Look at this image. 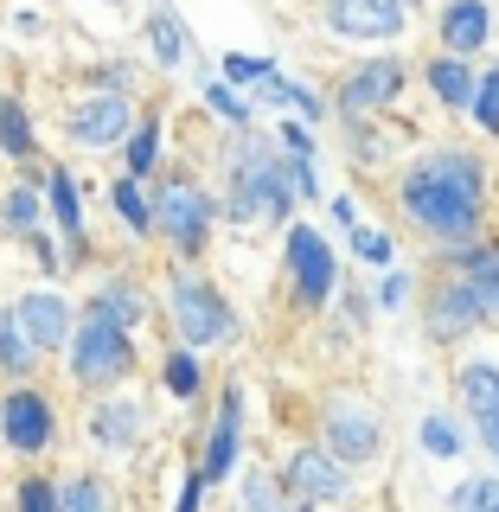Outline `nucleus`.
Here are the masks:
<instances>
[{
    "mask_svg": "<svg viewBox=\"0 0 499 512\" xmlns=\"http://www.w3.org/2000/svg\"><path fill=\"white\" fill-rule=\"evenodd\" d=\"M378 301H384V308H404V301H410V276H384Z\"/></svg>",
    "mask_w": 499,
    "mask_h": 512,
    "instance_id": "nucleus-42",
    "label": "nucleus"
},
{
    "mask_svg": "<svg viewBox=\"0 0 499 512\" xmlns=\"http://www.w3.org/2000/svg\"><path fill=\"white\" fill-rule=\"evenodd\" d=\"M468 282H474V295H480V314L499 320V250L480 244V256L468 263Z\"/></svg>",
    "mask_w": 499,
    "mask_h": 512,
    "instance_id": "nucleus-29",
    "label": "nucleus"
},
{
    "mask_svg": "<svg viewBox=\"0 0 499 512\" xmlns=\"http://www.w3.org/2000/svg\"><path fill=\"white\" fill-rule=\"evenodd\" d=\"M154 231L167 237L180 256H199L205 250V231H212V192L186 173H167L154 192Z\"/></svg>",
    "mask_w": 499,
    "mask_h": 512,
    "instance_id": "nucleus-4",
    "label": "nucleus"
},
{
    "mask_svg": "<svg viewBox=\"0 0 499 512\" xmlns=\"http://www.w3.org/2000/svg\"><path fill=\"white\" fill-rule=\"evenodd\" d=\"M58 506L64 512H103L109 506V487H103V480H90V474H77V480H64V487H58Z\"/></svg>",
    "mask_w": 499,
    "mask_h": 512,
    "instance_id": "nucleus-32",
    "label": "nucleus"
},
{
    "mask_svg": "<svg viewBox=\"0 0 499 512\" xmlns=\"http://www.w3.org/2000/svg\"><path fill=\"white\" fill-rule=\"evenodd\" d=\"M0 224H7V231L13 237H32V231H39V186H13L7 192V205H0Z\"/></svg>",
    "mask_w": 499,
    "mask_h": 512,
    "instance_id": "nucleus-28",
    "label": "nucleus"
},
{
    "mask_svg": "<svg viewBox=\"0 0 499 512\" xmlns=\"http://www.w3.org/2000/svg\"><path fill=\"white\" fill-rule=\"evenodd\" d=\"M410 26V0H327V32L340 39H397Z\"/></svg>",
    "mask_w": 499,
    "mask_h": 512,
    "instance_id": "nucleus-12",
    "label": "nucleus"
},
{
    "mask_svg": "<svg viewBox=\"0 0 499 512\" xmlns=\"http://www.w3.org/2000/svg\"><path fill=\"white\" fill-rule=\"evenodd\" d=\"M423 448H429L436 461H461V448H468V436H461V423H455V416L429 410V416H423Z\"/></svg>",
    "mask_w": 499,
    "mask_h": 512,
    "instance_id": "nucleus-26",
    "label": "nucleus"
},
{
    "mask_svg": "<svg viewBox=\"0 0 499 512\" xmlns=\"http://www.w3.org/2000/svg\"><path fill=\"white\" fill-rule=\"evenodd\" d=\"M199 384H205L199 346H186V340H180V352L167 359V391H173V397H199Z\"/></svg>",
    "mask_w": 499,
    "mask_h": 512,
    "instance_id": "nucleus-30",
    "label": "nucleus"
},
{
    "mask_svg": "<svg viewBox=\"0 0 499 512\" xmlns=\"http://www.w3.org/2000/svg\"><path fill=\"white\" fill-rule=\"evenodd\" d=\"M205 103H212L231 128H250V109H256V103H237V90H231V84H212V90H205Z\"/></svg>",
    "mask_w": 499,
    "mask_h": 512,
    "instance_id": "nucleus-35",
    "label": "nucleus"
},
{
    "mask_svg": "<svg viewBox=\"0 0 499 512\" xmlns=\"http://www.w3.org/2000/svg\"><path fill=\"white\" fill-rule=\"evenodd\" d=\"M52 218H58V231L71 237V250H84V205H77V186H71V173H52Z\"/></svg>",
    "mask_w": 499,
    "mask_h": 512,
    "instance_id": "nucleus-23",
    "label": "nucleus"
},
{
    "mask_svg": "<svg viewBox=\"0 0 499 512\" xmlns=\"http://www.w3.org/2000/svg\"><path fill=\"white\" fill-rule=\"evenodd\" d=\"M128 128H135V103L122 90H96L64 116V135L77 148H116V141H128Z\"/></svg>",
    "mask_w": 499,
    "mask_h": 512,
    "instance_id": "nucleus-7",
    "label": "nucleus"
},
{
    "mask_svg": "<svg viewBox=\"0 0 499 512\" xmlns=\"http://www.w3.org/2000/svg\"><path fill=\"white\" fill-rule=\"evenodd\" d=\"M64 352H71V384H84V391H96V384H122L128 372H135L128 327H116L109 314H90V308H84V320L71 327Z\"/></svg>",
    "mask_w": 499,
    "mask_h": 512,
    "instance_id": "nucleus-2",
    "label": "nucleus"
},
{
    "mask_svg": "<svg viewBox=\"0 0 499 512\" xmlns=\"http://www.w3.org/2000/svg\"><path fill=\"white\" fill-rule=\"evenodd\" d=\"M269 160H276V148H269L263 135H244V128H237V135H231V148H224V167H231V173L269 167Z\"/></svg>",
    "mask_w": 499,
    "mask_h": 512,
    "instance_id": "nucleus-31",
    "label": "nucleus"
},
{
    "mask_svg": "<svg viewBox=\"0 0 499 512\" xmlns=\"http://www.w3.org/2000/svg\"><path fill=\"white\" fill-rule=\"evenodd\" d=\"M448 506H461V512H499V480H493V474L461 480V487L448 493Z\"/></svg>",
    "mask_w": 499,
    "mask_h": 512,
    "instance_id": "nucleus-33",
    "label": "nucleus"
},
{
    "mask_svg": "<svg viewBox=\"0 0 499 512\" xmlns=\"http://www.w3.org/2000/svg\"><path fill=\"white\" fill-rule=\"evenodd\" d=\"M282 148H288V154H314V135H308L301 122H282Z\"/></svg>",
    "mask_w": 499,
    "mask_h": 512,
    "instance_id": "nucleus-41",
    "label": "nucleus"
},
{
    "mask_svg": "<svg viewBox=\"0 0 499 512\" xmlns=\"http://www.w3.org/2000/svg\"><path fill=\"white\" fill-rule=\"evenodd\" d=\"M116 212H122V224H128L135 237H148V231H154V199L141 192L135 173H128V180H116Z\"/></svg>",
    "mask_w": 499,
    "mask_h": 512,
    "instance_id": "nucleus-25",
    "label": "nucleus"
},
{
    "mask_svg": "<svg viewBox=\"0 0 499 512\" xmlns=\"http://www.w3.org/2000/svg\"><path fill=\"white\" fill-rule=\"evenodd\" d=\"M39 359H45V352L32 346V333H26L20 308H0V372H7V378H26Z\"/></svg>",
    "mask_w": 499,
    "mask_h": 512,
    "instance_id": "nucleus-19",
    "label": "nucleus"
},
{
    "mask_svg": "<svg viewBox=\"0 0 499 512\" xmlns=\"http://www.w3.org/2000/svg\"><path fill=\"white\" fill-rule=\"evenodd\" d=\"M0 154L7 160H32V122H26V103H0Z\"/></svg>",
    "mask_w": 499,
    "mask_h": 512,
    "instance_id": "nucleus-27",
    "label": "nucleus"
},
{
    "mask_svg": "<svg viewBox=\"0 0 499 512\" xmlns=\"http://www.w3.org/2000/svg\"><path fill=\"white\" fill-rule=\"evenodd\" d=\"M20 506L26 512H58V487H52V480H26V487H20Z\"/></svg>",
    "mask_w": 499,
    "mask_h": 512,
    "instance_id": "nucleus-38",
    "label": "nucleus"
},
{
    "mask_svg": "<svg viewBox=\"0 0 499 512\" xmlns=\"http://www.w3.org/2000/svg\"><path fill=\"white\" fill-rule=\"evenodd\" d=\"M474 122L480 128H487V135H499V71H487V77H480V84H474Z\"/></svg>",
    "mask_w": 499,
    "mask_h": 512,
    "instance_id": "nucleus-34",
    "label": "nucleus"
},
{
    "mask_svg": "<svg viewBox=\"0 0 499 512\" xmlns=\"http://www.w3.org/2000/svg\"><path fill=\"white\" fill-rule=\"evenodd\" d=\"M148 58L160 64V71H180V64L192 58V39H186L180 13H167V7L148 13Z\"/></svg>",
    "mask_w": 499,
    "mask_h": 512,
    "instance_id": "nucleus-18",
    "label": "nucleus"
},
{
    "mask_svg": "<svg viewBox=\"0 0 499 512\" xmlns=\"http://www.w3.org/2000/svg\"><path fill=\"white\" fill-rule=\"evenodd\" d=\"M276 500H282V487H269V480H256V474L244 480V506H276Z\"/></svg>",
    "mask_w": 499,
    "mask_h": 512,
    "instance_id": "nucleus-40",
    "label": "nucleus"
},
{
    "mask_svg": "<svg viewBox=\"0 0 499 512\" xmlns=\"http://www.w3.org/2000/svg\"><path fill=\"white\" fill-rule=\"evenodd\" d=\"M237 442H244V384H224L218 397V423H212V442H205V480H231L237 474Z\"/></svg>",
    "mask_w": 499,
    "mask_h": 512,
    "instance_id": "nucleus-14",
    "label": "nucleus"
},
{
    "mask_svg": "<svg viewBox=\"0 0 499 512\" xmlns=\"http://www.w3.org/2000/svg\"><path fill=\"white\" fill-rule=\"evenodd\" d=\"M282 474L295 500H346L352 493V461H340L333 448H295Z\"/></svg>",
    "mask_w": 499,
    "mask_h": 512,
    "instance_id": "nucleus-11",
    "label": "nucleus"
},
{
    "mask_svg": "<svg viewBox=\"0 0 499 512\" xmlns=\"http://www.w3.org/2000/svg\"><path fill=\"white\" fill-rule=\"evenodd\" d=\"M320 429H327V448L340 461H372L378 448H384V423H378V410L372 404H359V397H333L327 416H320Z\"/></svg>",
    "mask_w": 499,
    "mask_h": 512,
    "instance_id": "nucleus-6",
    "label": "nucleus"
},
{
    "mask_svg": "<svg viewBox=\"0 0 499 512\" xmlns=\"http://www.w3.org/2000/svg\"><path fill=\"white\" fill-rule=\"evenodd\" d=\"M480 295H474V282L468 276H442L436 282V295H429V340H461V333H474L480 327Z\"/></svg>",
    "mask_w": 499,
    "mask_h": 512,
    "instance_id": "nucleus-13",
    "label": "nucleus"
},
{
    "mask_svg": "<svg viewBox=\"0 0 499 512\" xmlns=\"http://www.w3.org/2000/svg\"><path fill=\"white\" fill-rule=\"evenodd\" d=\"M90 314H109L116 327H135V320H148V295H141L135 282L109 276V282H103V288L90 295Z\"/></svg>",
    "mask_w": 499,
    "mask_h": 512,
    "instance_id": "nucleus-22",
    "label": "nucleus"
},
{
    "mask_svg": "<svg viewBox=\"0 0 499 512\" xmlns=\"http://www.w3.org/2000/svg\"><path fill=\"white\" fill-rule=\"evenodd\" d=\"M410 7H423V0H410Z\"/></svg>",
    "mask_w": 499,
    "mask_h": 512,
    "instance_id": "nucleus-44",
    "label": "nucleus"
},
{
    "mask_svg": "<svg viewBox=\"0 0 499 512\" xmlns=\"http://www.w3.org/2000/svg\"><path fill=\"white\" fill-rule=\"evenodd\" d=\"M480 442H487V455L499 461V410H487V416H480Z\"/></svg>",
    "mask_w": 499,
    "mask_h": 512,
    "instance_id": "nucleus-43",
    "label": "nucleus"
},
{
    "mask_svg": "<svg viewBox=\"0 0 499 512\" xmlns=\"http://www.w3.org/2000/svg\"><path fill=\"white\" fill-rule=\"evenodd\" d=\"M455 397H461V410H468V416L499 410V365L493 359H468V365H461V378H455Z\"/></svg>",
    "mask_w": 499,
    "mask_h": 512,
    "instance_id": "nucleus-20",
    "label": "nucleus"
},
{
    "mask_svg": "<svg viewBox=\"0 0 499 512\" xmlns=\"http://www.w3.org/2000/svg\"><path fill=\"white\" fill-rule=\"evenodd\" d=\"M282 180L295 186V199H314V167H308V154H288V160H282Z\"/></svg>",
    "mask_w": 499,
    "mask_h": 512,
    "instance_id": "nucleus-37",
    "label": "nucleus"
},
{
    "mask_svg": "<svg viewBox=\"0 0 499 512\" xmlns=\"http://www.w3.org/2000/svg\"><path fill=\"white\" fill-rule=\"evenodd\" d=\"M288 212H295V186L282 180V160L231 173V218L237 224H288Z\"/></svg>",
    "mask_w": 499,
    "mask_h": 512,
    "instance_id": "nucleus-5",
    "label": "nucleus"
},
{
    "mask_svg": "<svg viewBox=\"0 0 499 512\" xmlns=\"http://www.w3.org/2000/svg\"><path fill=\"white\" fill-rule=\"evenodd\" d=\"M352 250H359L365 263H391V237L372 231V224H352Z\"/></svg>",
    "mask_w": 499,
    "mask_h": 512,
    "instance_id": "nucleus-36",
    "label": "nucleus"
},
{
    "mask_svg": "<svg viewBox=\"0 0 499 512\" xmlns=\"http://www.w3.org/2000/svg\"><path fill=\"white\" fill-rule=\"evenodd\" d=\"M167 308H173V327H180V340L186 346H224V340H237V314H231V301L218 295L205 276H192V269H173V282H167Z\"/></svg>",
    "mask_w": 499,
    "mask_h": 512,
    "instance_id": "nucleus-3",
    "label": "nucleus"
},
{
    "mask_svg": "<svg viewBox=\"0 0 499 512\" xmlns=\"http://www.w3.org/2000/svg\"><path fill=\"white\" fill-rule=\"evenodd\" d=\"M288 276H295V295L308 301V308H320V301L333 295V250L327 237L314 231V224H288Z\"/></svg>",
    "mask_w": 499,
    "mask_h": 512,
    "instance_id": "nucleus-10",
    "label": "nucleus"
},
{
    "mask_svg": "<svg viewBox=\"0 0 499 512\" xmlns=\"http://www.w3.org/2000/svg\"><path fill=\"white\" fill-rule=\"evenodd\" d=\"M13 308H20V320H26V333H32V346H39V352H58L64 340H71V327H77L71 301L52 295V288H32V295H20Z\"/></svg>",
    "mask_w": 499,
    "mask_h": 512,
    "instance_id": "nucleus-15",
    "label": "nucleus"
},
{
    "mask_svg": "<svg viewBox=\"0 0 499 512\" xmlns=\"http://www.w3.org/2000/svg\"><path fill=\"white\" fill-rule=\"evenodd\" d=\"M0 436H7L13 455H45L58 436V410H52V397L45 391H13L7 404H0Z\"/></svg>",
    "mask_w": 499,
    "mask_h": 512,
    "instance_id": "nucleus-8",
    "label": "nucleus"
},
{
    "mask_svg": "<svg viewBox=\"0 0 499 512\" xmlns=\"http://www.w3.org/2000/svg\"><path fill=\"white\" fill-rule=\"evenodd\" d=\"M397 205L423 237L455 244V237H480L487 218V167L468 148H436L423 160H410L397 180Z\"/></svg>",
    "mask_w": 499,
    "mask_h": 512,
    "instance_id": "nucleus-1",
    "label": "nucleus"
},
{
    "mask_svg": "<svg viewBox=\"0 0 499 512\" xmlns=\"http://www.w3.org/2000/svg\"><path fill=\"white\" fill-rule=\"evenodd\" d=\"M141 429H148V410L141 404H96V416H90V442L96 448H135Z\"/></svg>",
    "mask_w": 499,
    "mask_h": 512,
    "instance_id": "nucleus-17",
    "label": "nucleus"
},
{
    "mask_svg": "<svg viewBox=\"0 0 499 512\" xmlns=\"http://www.w3.org/2000/svg\"><path fill=\"white\" fill-rule=\"evenodd\" d=\"M442 52H461V58H474L480 45H487V32H493V13H487V0H448L442 7Z\"/></svg>",
    "mask_w": 499,
    "mask_h": 512,
    "instance_id": "nucleus-16",
    "label": "nucleus"
},
{
    "mask_svg": "<svg viewBox=\"0 0 499 512\" xmlns=\"http://www.w3.org/2000/svg\"><path fill=\"white\" fill-rule=\"evenodd\" d=\"M429 90H436L442 109H468V103H474V71H468V58H461V52H442L436 64H429Z\"/></svg>",
    "mask_w": 499,
    "mask_h": 512,
    "instance_id": "nucleus-21",
    "label": "nucleus"
},
{
    "mask_svg": "<svg viewBox=\"0 0 499 512\" xmlns=\"http://www.w3.org/2000/svg\"><path fill=\"white\" fill-rule=\"evenodd\" d=\"M404 84H410V71H404V58H365L359 71L340 84V96H333V109L340 116H372V109H384L391 96H404Z\"/></svg>",
    "mask_w": 499,
    "mask_h": 512,
    "instance_id": "nucleus-9",
    "label": "nucleus"
},
{
    "mask_svg": "<svg viewBox=\"0 0 499 512\" xmlns=\"http://www.w3.org/2000/svg\"><path fill=\"white\" fill-rule=\"evenodd\" d=\"M154 167H160V116L128 128V173H135V180H148Z\"/></svg>",
    "mask_w": 499,
    "mask_h": 512,
    "instance_id": "nucleus-24",
    "label": "nucleus"
},
{
    "mask_svg": "<svg viewBox=\"0 0 499 512\" xmlns=\"http://www.w3.org/2000/svg\"><path fill=\"white\" fill-rule=\"evenodd\" d=\"M263 71H276V64L269 58H224V77H231V84H256Z\"/></svg>",
    "mask_w": 499,
    "mask_h": 512,
    "instance_id": "nucleus-39",
    "label": "nucleus"
}]
</instances>
